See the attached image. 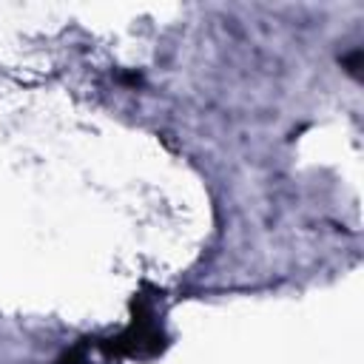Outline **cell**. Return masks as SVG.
<instances>
[{
	"label": "cell",
	"instance_id": "obj_2",
	"mask_svg": "<svg viewBox=\"0 0 364 364\" xmlns=\"http://www.w3.org/2000/svg\"><path fill=\"white\" fill-rule=\"evenodd\" d=\"M344 65L350 74H358V65H361V48H355L350 57H344Z\"/></svg>",
	"mask_w": 364,
	"mask_h": 364
},
{
	"label": "cell",
	"instance_id": "obj_1",
	"mask_svg": "<svg viewBox=\"0 0 364 364\" xmlns=\"http://www.w3.org/2000/svg\"><path fill=\"white\" fill-rule=\"evenodd\" d=\"M165 347V336L159 330V324L154 321V310L151 304L139 296L134 301V321L128 330H122L117 338L102 341L105 353H117V355H134V358H148L156 355Z\"/></svg>",
	"mask_w": 364,
	"mask_h": 364
}]
</instances>
